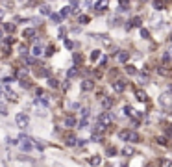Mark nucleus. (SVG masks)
<instances>
[{"instance_id":"obj_24","label":"nucleus","mask_w":172,"mask_h":167,"mask_svg":"<svg viewBox=\"0 0 172 167\" xmlns=\"http://www.w3.org/2000/svg\"><path fill=\"white\" fill-rule=\"evenodd\" d=\"M98 58H100V52H98V50H93V52H91V59L94 61V59H98Z\"/></svg>"},{"instance_id":"obj_17","label":"nucleus","mask_w":172,"mask_h":167,"mask_svg":"<svg viewBox=\"0 0 172 167\" xmlns=\"http://www.w3.org/2000/svg\"><path fill=\"white\" fill-rule=\"evenodd\" d=\"M119 7H120V11H128V9H130V4H126V2H120V4H119Z\"/></svg>"},{"instance_id":"obj_8","label":"nucleus","mask_w":172,"mask_h":167,"mask_svg":"<svg viewBox=\"0 0 172 167\" xmlns=\"http://www.w3.org/2000/svg\"><path fill=\"white\" fill-rule=\"evenodd\" d=\"M128 58H130V54H128L126 50H120V52H119V61L126 63V61H128Z\"/></svg>"},{"instance_id":"obj_11","label":"nucleus","mask_w":172,"mask_h":167,"mask_svg":"<svg viewBox=\"0 0 172 167\" xmlns=\"http://www.w3.org/2000/svg\"><path fill=\"white\" fill-rule=\"evenodd\" d=\"M35 74H37V76H43V78H46V76H50V73H48L46 69H37V71H35Z\"/></svg>"},{"instance_id":"obj_9","label":"nucleus","mask_w":172,"mask_h":167,"mask_svg":"<svg viewBox=\"0 0 172 167\" xmlns=\"http://www.w3.org/2000/svg\"><path fill=\"white\" fill-rule=\"evenodd\" d=\"M133 152H135V149H133V147H132V145H130V147H128V145H126V147H124V149H122V154H124V156H132V154H133Z\"/></svg>"},{"instance_id":"obj_14","label":"nucleus","mask_w":172,"mask_h":167,"mask_svg":"<svg viewBox=\"0 0 172 167\" xmlns=\"http://www.w3.org/2000/svg\"><path fill=\"white\" fill-rule=\"evenodd\" d=\"M76 143H78V139H76L74 136H70V138H67V145H69V147H74Z\"/></svg>"},{"instance_id":"obj_1","label":"nucleus","mask_w":172,"mask_h":167,"mask_svg":"<svg viewBox=\"0 0 172 167\" xmlns=\"http://www.w3.org/2000/svg\"><path fill=\"white\" fill-rule=\"evenodd\" d=\"M120 138L124 139V141H128V143H139V134L137 132H133V130H122L120 132Z\"/></svg>"},{"instance_id":"obj_7","label":"nucleus","mask_w":172,"mask_h":167,"mask_svg":"<svg viewBox=\"0 0 172 167\" xmlns=\"http://www.w3.org/2000/svg\"><path fill=\"white\" fill-rule=\"evenodd\" d=\"M111 106H113V99H109V97H104V99H102V108L109 110Z\"/></svg>"},{"instance_id":"obj_15","label":"nucleus","mask_w":172,"mask_h":167,"mask_svg":"<svg viewBox=\"0 0 172 167\" xmlns=\"http://www.w3.org/2000/svg\"><path fill=\"white\" fill-rule=\"evenodd\" d=\"M135 95H137V99H139V100H146V93H145V91L137 89V93H135Z\"/></svg>"},{"instance_id":"obj_20","label":"nucleus","mask_w":172,"mask_h":167,"mask_svg":"<svg viewBox=\"0 0 172 167\" xmlns=\"http://www.w3.org/2000/svg\"><path fill=\"white\" fill-rule=\"evenodd\" d=\"M141 35H143L145 39H150V32H148L146 28H141Z\"/></svg>"},{"instance_id":"obj_34","label":"nucleus","mask_w":172,"mask_h":167,"mask_svg":"<svg viewBox=\"0 0 172 167\" xmlns=\"http://www.w3.org/2000/svg\"><path fill=\"white\" fill-rule=\"evenodd\" d=\"M0 167H6V162H2V160H0Z\"/></svg>"},{"instance_id":"obj_30","label":"nucleus","mask_w":172,"mask_h":167,"mask_svg":"<svg viewBox=\"0 0 172 167\" xmlns=\"http://www.w3.org/2000/svg\"><path fill=\"white\" fill-rule=\"evenodd\" d=\"M82 115L87 117V115H89V108H82Z\"/></svg>"},{"instance_id":"obj_33","label":"nucleus","mask_w":172,"mask_h":167,"mask_svg":"<svg viewBox=\"0 0 172 167\" xmlns=\"http://www.w3.org/2000/svg\"><path fill=\"white\" fill-rule=\"evenodd\" d=\"M26 63H30V65H31V63H35V59H33V58H26Z\"/></svg>"},{"instance_id":"obj_2","label":"nucleus","mask_w":172,"mask_h":167,"mask_svg":"<svg viewBox=\"0 0 172 167\" xmlns=\"http://www.w3.org/2000/svg\"><path fill=\"white\" fill-rule=\"evenodd\" d=\"M159 104L165 108V110H170L172 108V93L170 91H163L159 95Z\"/></svg>"},{"instance_id":"obj_32","label":"nucleus","mask_w":172,"mask_h":167,"mask_svg":"<svg viewBox=\"0 0 172 167\" xmlns=\"http://www.w3.org/2000/svg\"><path fill=\"white\" fill-rule=\"evenodd\" d=\"M169 59H170V56H169V52H165V56H163V61H165V63H169Z\"/></svg>"},{"instance_id":"obj_4","label":"nucleus","mask_w":172,"mask_h":167,"mask_svg":"<svg viewBox=\"0 0 172 167\" xmlns=\"http://www.w3.org/2000/svg\"><path fill=\"white\" fill-rule=\"evenodd\" d=\"M15 123H17V126H19V128H26V126H28V123H30L28 113H17Z\"/></svg>"},{"instance_id":"obj_23","label":"nucleus","mask_w":172,"mask_h":167,"mask_svg":"<svg viewBox=\"0 0 172 167\" xmlns=\"http://www.w3.org/2000/svg\"><path fill=\"white\" fill-rule=\"evenodd\" d=\"M50 19H52V20H54L56 24H59V22H61V19H59V15H54V13H50Z\"/></svg>"},{"instance_id":"obj_22","label":"nucleus","mask_w":172,"mask_h":167,"mask_svg":"<svg viewBox=\"0 0 172 167\" xmlns=\"http://www.w3.org/2000/svg\"><path fill=\"white\" fill-rule=\"evenodd\" d=\"M67 15H69V7H63V9H61V13H59V19H65Z\"/></svg>"},{"instance_id":"obj_21","label":"nucleus","mask_w":172,"mask_h":167,"mask_svg":"<svg viewBox=\"0 0 172 167\" xmlns=\"http://www.w3.org/2000/svg\"><path fill=\"white\" fill-rule=\"evenodd\" d=\"M157 143H159V145H163V147H165V145H169V143H167V138H165V136H159V138H157Z\"/></svg>"},{"instance_id":"obj_13","label":"nucleus","mask_w":172,"mask_h":167,"mask_svg":"<svg viewBox=\"0 0 172 167\" xmlns=\"http://www.w3.org/2000/svg\"><path fill=\"white\" fill-rule=\"evenodd\" d=\"M22 35H24V37H33V35H35V30H33V28H28V30L22 32Z\"/></svg>"},{"instance_id":"obj_10","label":"nucleus","mask_w":172,"mask_h":167,"mask_svg":"<svg viewBox=\"0 0 172 167\" xmlns=\"http://www.w3.org/2000/svg\"><path fill=\"white\" fill-rule=\"evenodd\" d=\"M89 162H91V165H100V164H102V158H100V156H91V160H89Z\"/></svg>"},{"instance_id":"obj_16","label":"nucleus","mask_w":172,"mask_h":167,"mask_svg":"<svg viewBox=\"0 0 172 167\" xmlns=\"http://www.w3.org/2000/svg\"><path fill=\"white\" fill-rule=\"evenodd\" d=\"M126 73H128V74H137V69H135L133 65H128V67H126Z\"/></svg>"},{"instance_id":"obj_18","label":"nucleus","mask_w":172,"mask_h":167,"mask_svg":"<svg viewBox=\"0 0 172 167\" xmlns=\"http://www.w3.org/2000/svg\"><path fill=\"white\" fill-rule=\"evenodd\" d=\"M41 13H43V15H50L52 11H50V7H48V6H41Z\"/></svg>"},{"instance_id":"obj_25","label":"nucleus","mask_w":172,"mask_h":167,"mask_svg":"<svg viewBox=\"0 0 172 167\" xmlns=\"http://www.w3.org/2000/svg\"><path fill=\"white\" fill-rule=\"evenodd\" d=\"M48 86L56 89V87H57V80H54V78H48Z\"/></svg>"},{"instance_id":"obj_28","label":"nucleus","mask_w":172,"mask_h":167,"mask_svg":"<svg viewBox=\"0 0 172 167\" xmlns=\"http://www.w3.org/2000/svg\"><path fill=\"white\" fill-rule=\"evenodd\" d=\"M31 52H33V56H39V54H41V46H33Z\"/></svg>"},{"instance_id":"obj_3","label":"nucleus","mask_w":172,"mask_h":167,"mask_svg":"<svg viewBox=\"0 0 172 167\" xmlns=\"http://www.w3.org/2000/svg\"><path fill=\"white\" fill-rule=\"evenodd\" d=\"M111 123H113V115H111V113H100V115H98V121H96L98 126L106 128V126H109Z\"/></svg>"},{"instance_id":"obj_26","label":"nucleus","mask_w":172,"mask_h":167,"mask_svg":"<svg viewBox=\"0 0 172 167\" xmlns=\"http://www.w3.org/2000/svg\"><path fill=\"white\" fill-rule=\"evenodd\" d=\"M65 125H67V126H74V125H76V121H74L72 117H67V121H65Z\"/></svg>"},{"instance_id":"obj_27","label":"nucleus","mask_w":172,"mask_h":167,"mask_svg":"<svg viewBox=\"0 0 172 167\" xmlns=\"http://www.w3.org/2000/svg\"><path fill=\"white\" fill-rule=\"evenodd\" d=\"M65 46H67V48H72V46H74V43H72L70 39H65Z\"/></svg>"},{"instance_id":"obj_6","label":"nucleus","mask_w":172,"mask_h":167,"mask_svg":"<svg viewBox=\"0 0 172 167\" xmlns=\"http://www.w3.org/2000/svg\"><path fill=\"white\" fill-rule=\"evenodd\" d=\"M113 89H115V91H117V93H122V91H124V89H126V84H124V82H122V80H117V82H115V84H113Z\"/></svg>"},{"instance_id":"obj_5","label":"nucleus","mask_w":172,"mask_h":167,"mask_svg":"<svg viewBox=\"0 0 172 167\" xmlns=\"http://www.w3.org/2000/svg\"><path fill=\"white\" fill-rule=\"evenodd\" d=\"M93 89H94L93 80H83V84H82V91H93Z\"/></svg>"},{"instance_id":"obj_19","label":"nucleus","mask_w":172,"mask_h":167,"mask_svg":"<svg viewBox=\"0 0 172 167\" xmlns=\"http://www.w3.org/2000/svg\"><path fill=\"white\" fill-rule=\"evenodd\" d=\"M4 30L11 33V32H15V24H4Z\"/></svg>"},{"instance_id":"obj_31","label":"nucleus","mask_w":172,"mask_h":167,"mask_svg":"<svg viewBox=\"0 0 172 167\" xmlns=\"http://www.w3.org/2000/svg\"><path fill=\"white\" fill-rule=\"evenodd\" d=\"M52 52H54V46H48L46 48V56H52Z\"/></svg>"},{"instance_id":"obj_35","label":"nucleus","mask_w":172,"mask_h":167,"mask_svg":"<svg viewBox=\"0 0 172 167\" xmlns=\"http://www.w3.org/2000/svg\"><path fill=\"white\" fill-rule=\"evenodd\" d=\"M2 17H4V9H0V19H2Z\"/></svg>"},{"instance_id":"obj_29","label":"nucleus","mask_w":172,"mask_h":167,"mask_svg":"<svg viewBox=\"0 0 172 167\" xmlns=\"http://www.w3.org/2000/svg\"><path fill=\"white\" fill-rule=\"evenodd\" d=\"M80 22H82V24H83V22H89V17H85V15H82V17H80Z\"/></svg>"},{"instance_id":"obj_12","label":"nucleus","mask_w":172,"mask_h":167,"mask_svg":"<svg viewBox=\"0 0 172 167\" xmlns=\"http://www.w3.org/2000/svg\"><path fill=\"white\" fill-rule=\"evenodd\" d=\"M78 74H80V73H78V69H76V67H72V69L67 73V78H76Z\"/></svg>"}]
</instances>
